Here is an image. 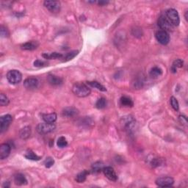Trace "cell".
<instances>
[{
    "label": "cell",
    "instance_id": "1",
    "mask_svg": "<svg viewBox=\"0 0 188 188\" xmlns=\"http://www.w3.org/2000/svg\"><path fill=\"white\" fill-rule=\"evenodd\" d=\"M72 92L78 97L84 98L90 95V89L85 83H76L72 87Z\"/></svg>",
    "mask_w": 188,
    "mask_h": 188
},
{
    "label": "cell",
    "instance_id": "2",
    "mask_svg": "<svg viewBox=\"0 0 188 188\" xmlns=\"http://www.w3.org/2000/svg\"><path fill=\"white\" fill-rule=\"evenodd\" d=\"M165 16L170 21V22L172 24L173 27H176L179 25L180 18L176 10L173 8L168 9L165 13Z\"/></svg>",
    "mask_w": 188,
    "mask_h": 188
},
{
    "label": "cell",
    "instance_id": "3",
    "mask_svg": "<svg viewBox=\"0 0 188 188\" xmlns=\"http://www.w3.org/2000/svg\"><path fill=\"white\" fill-rule=\"evenodd\" d=\"M7 79L10 84L16 85L21 83L22 79V74L18 70H10L7 74Z\"/></svg>",
    "mask_w": 188,
    "mask_h": 188
},
{
    "label": "cell",
    "instance_id": "4",
    "mask_svg": "<svg viewBox=\"0 0 188 188\" xmlns=\"http://www.w3.org/2000/svg\"><path fill=\"white\" fill-rule=\"evenodd\" d=\"M158 25L162 30L165 31V32H171V31L173 30L174 27L173 24L170 22V21L168 19L165 15H161L160 16L158 19Z\"/></svg>",
    "mask_w": 188,
    "mask_h": 188
},
{
    "label": "cell",
    "instance_id": "5",
    "mask_svg": "<svg viewBox=\"0 0 188 188\" xmlns=\"http://www.w3.org/2000/svg\"><path fill=\"white\" fill-rule=\"evenodd\" d=\"M56 128V126L54 123H39L36 127L38 132L40 134H47V133L52 132Z\"/></svg>",
    "mask_w": 188,
    "mask_h": 188
},
{
    "label": "cell",
    "instance_id": "6",
    "mask_svg": "<svg viewBox=\"0 0 188 188\" xmlns=\"http://www.w3.org/2000/svg\"><path fill=\"white\" fill-rule=\"evenodd\" d=\"M13 120V117L10 115L7 114L0 118V132L3 133L8 130Z\"/></svg>",
    "mask_w": 188,
    "mask_h": 188
},
{
    "label": "cell",
    "instance_id": "7",
    "mask_svg": "<svg viewBox=\"0 0 188 188\" xmlns=\"http://www.w3.org/2000/svg\"><path fill=\"white\" fill-rule=\"evenodd\" d=\"M174 183V179L171 176L160 177L156 180L157 185L161 187H171Z\"/></svg>",
    "mask_w": 188,
    "mask_h": 188
},
{
    "label": "cell",
    "instance_id": "8",
    "mask_svg": "<svg viewBox=\"0 0 188 188\" xmlns=\"http://www.w3.org/2000/svg\"><path fill=\"white\" fill-rule=\"evenodd\" d=\"M157 40L162 45H167L170 41V36L168 32H165L164 30H159L156 32Z\"/></svg>",
    "mask_w": 188,
    "mask_h": 188
},
{
    "label": "cell",
    "instance_id": "9",
    "mask_svg": "<svg viewBox=\"0 0 188 188\" xmlns=\"http://www.w3.org/2000/svg\"><path fill=\"white\" fill-rule=\"evenodd\" d=\"M39 85V81L37 78L28 77L24 81V86L27 90H35L38 88Z\"/></svg>",
    "mask_w": 188,
    "mask_h": 188
},
{
    "label": "cell",
    "instance_id": "10",
    "mask_svg": "<svg viewBox=\"0 0 188 188\" xmlns=\"http://www.w3.org/2000/svg\"><path fill=\"white\" fill-rule=\"evenodd\" d=\"M43 5L52 13H57L60 10V3L58 1H45Z\"/></svg>",
    "mask_w": 188,
    "mask_h": 188
},
{
    "label": "cell",
    "instance_id": "11",
    "mask_svg": "<svg viewBox=\"0 0 188 188\" xmlns=\"http://www.w3.org/2000/svg\"><path fill=\"white\" fill-rule=\"evenodd\" d=\"M102 172L104 173L105 176L110 181L116 182L118 179V176H117L116 171L110 166H106V167L104 168L103 170H102Z\"/></svg>",
    "mask_w": 188,
    "mask_h": 188
},
{
    "label": "cell",
    "instance_id": "12",
    "mask_svg": "<svg viewBox=\"0 0 188 188\" xmlns=\"http://www.w3.org/2000/svg\"><path fill=\"white\" fill-rule=\"evenodd\" d=\"M11 147L10 144L8 143H3L0 146V159L1 160H5L10 155Z\"/></svg>",
    "mask_w": 188,
    "mask_h": 188
},
{
    "label": "cell",
    "instance_id": "13",
    "mask_svg": "<svg viewBox=\"0 0 188 188\" xmlns=\"http://www.w3.org/2000/svg\"><path fill=\"white\" fill-rule=\"evenodd\" d=\"M78 113H79V110L75 107H65L63 109V112H62V115H63V116L67 117V118H72V117L77 116Z\"/></svg>",
    "mask_w": 188,
    "mask_h": 188
},
{
    "label": "cell",
    "instance_id": "14",
    "mask_svg": "<svg viewBox=\"0 0 188 188\" xmlns=\"http://www.w3.org/2000/svg\"><path fill=\"white\" fill-rule=\"evenodd\" d=\"M47 81H48V83L50 84L51 85H52V86H58V85H60L63 84V80L62 78L59 77V76L53 75V74H49V75L47 76Z\"/></svg>",
    "mask_w": 188,
    "mask_h": 188
},
{
    "label": "cell",
    "instance_id": "15",
    "mask_svg": "<svg viewBox=\"0 0 188 188\" xmlns=\"http://www.w3.org/2000/svg\"><path fill=\"white\" fill-rule=\"evenodd\" d=\"M39 46V43L36 41H28L27 43H24V44L21 46V48L23 50H27V51H32L36 49Z\"/></svg>",
    "mask_w": 188,
    "mask_h": 188
},
{
    "label": "cell",
    "instance_id": "16",
    "mask_svg": "<svg viewBox=\"0 0 188 188\" xmlns=\"http://www.w3.org/2000/svg\"><path fill=\"white\" fill-rule=\"evenodd\" d=\"M14 182L16 185L21 186L25 185L27 184V180L26 177L22 173H17L14 176Z\"/></svg>",
    "mask_w": 188,
    "mask_h": 188
},
{
    "label": "cell",
    "instance_id": "17",
    "mask_svg": "<svg viewBox=\"0 0 188 188\" xmlns=\"http://www.w3.org/2000/svg\"><path fill=\"white\" fill-rule=\"evenodd\" d=\"M41 116L46 123H54L56 121L57 118V114L54 112L49 113V114H42Z\"/></svg>",
    "mask_w": 188,
    "mask_h": 188
},
{
    "label": "cell",
    "instance_id": "18",
    "mask_svg": "<svg viewBox=\"0 0 188 188\" xmlns=\"http://www.w3.org/2000/svg\"><path fill=\"white\" fill-rule=\"evenodd\" d=\"M120 103L121 106L126 107H132L134 105V102H133L132 98L126 96H122L120 98Z\"/></svg>",
    "mask_w": 188,
    "mask_h": 188
},
{
    "label": "cell",
    "instance_id": "19",
    "mask_svg": "<svg viewBox=\"0 0 188 188\" xmlns=\"http://www.w3.org/2000/svg\"><path fill=\"white\" fill-rule=\"evenodd\" d=\"M31 135V128L30 127H25L21 129L19 132V136L21 139L27 140Z\"/></svg>",
    "mask_w": 188,
    "mask_h": 188
},
{
    "label": "cell",
    "instance_id": "20",
    "mask_svg": "<svg viewBox=\"0 0 188 188\" xmlns=\"http://www.w3.org/2000/svg\"><path fill=\"white\" fill-rule=\"evenodd\" d=\"M43 57L45 59L52 60V59H62L63 55L60 53L57 52H52V53H45V54H42Z\"/></svg>",
    "mask_w": 188,
    "mask_h": 188
},
{
    "label": "cell",
    "instance_id": "21",
    "mask_svg": "<svg viewBox=\"0 0 188 188\" xmlns=\"http://www.w3.org/2000/svg\"><path fill=\"white\" fill-rule=\"evenodd\" d=\"M87 84L89 85V86L95 87V88L98 89V90L103 91V92H105V91H107V89H106V87L104 86V85H102L101 83H98V82L89 81V82H87Z\"/></svg>",
    "mask_w": 188,
    "mask_h": 188
},
{
    "label": "cell",
    "instance_id": "22",
    "mask_svg": "<svg viewBox=\"0 0 188 188\" xmlns=\"http://www.w3.org/2000/svg\"><path fill=\"white\" fill-rule=\"evenodd\" d=\"M183 64H184V63L182 60H180V59L176 60L173 63L172 66H171V72L173 73V74H174V73H176L177 69L182 68V67L183 66Z\"/></svg>",
    "mask_w": 188,
    "mask_h": 188
},
{
    "label": "cell",
    "instance_id": "23",
    "mask_svg": "<svg viewBox=\"0 0 188 188\" xmlns=\"http://www.w3.org/2000/svg\"><path fill=\"white\" fill-rule=\"evenodd\" d=\"M89 174V171H87V170L82 171L81 173H79L76 177V181L78 183H83L86 180L87 175Z\"/></svg>",
    "mask_w": 188,
    "mask_h": 188
},
{
    "label": "cell",
    "instance_id": "24",
    "mask_svg": "<svg viewBox=\"0 0 188 188\" xmlns=\"http://www.w3.org/2000/svg\"><path fill=\"white\" fill-rule=\"evenodd\" d=\"M25 158H27V160H33V161H38V160H40L41 159V157L38 156L37 154H35L32 151L28 150L26 152V154H24Z\"/></svg>",
    "mask_w": 188,
    "mask_h": 188
},
{
    "label": "cell",
    "instance_id": "25",
    "mask_svg": "<svg viewBox=\"0 0 188 188\" xmlns=\"http://www.w3.org/2000/svg\"><path fill=\"white\" fill-rule=\"evenodd\" d=\"M104 168H105V165H104L103 162L98 161L93 164L92 171L94 173H100L102 171Z\"/></svg>",
    "mask_w": 188,
    "mask_h": 188
},
{
    "label": "cell",
    "instance_id": "26",
    "mask_svg": "<svg viewBox=\"0 0 188 188\" xmlns=\"http://www.w3.org/2000/svg\"><path fill=\"white\" fill-rule=\"evenodd\" d=\"M78 53H79L78 51H72V52L67 53V54H65V55H63V57H62L63 62H67L69 61V60H72L73 58H74L76 55H77Z\"/></svg>",
    "mask_w": 188,
    "mask_h": 188
},
{
    "label": "cell",
    "instance_id": "27",
    "mask_svg": "<svg viewBox=\"0 0 188 188\" xmlns=\"http://www.w3.org/2000/svg\"><path fill=\"white\" fill-rule=\"evenodd\" d=\"M162 74V69L157 66L152 68L150 71V76L152 78H157L158 76H161Z\"/></svg>",
    "mask_w": 188,
    "mask_h": 188
},
{
    "label": "cell",
    "instance_id": "28",
    "mask_svg": "<svg viewBox=\"0 0 188 188\" xmlns=\"http://www.w3.org/2000/svg\"><path fill=\"white\" fill-rule=\"evenodd\" d=\"M106 106H107V100H106V98L104 97L98 98V101H96V108H98L99 109H104Z\"/></svg>",
    "mask_w": 188,
    "mask_h": 188
},
{
    "label": "cell",
    "instance_id": "29",
    "mask_svg": "<svg viewBox=\"0 0 188 188\" xmlns=\"http://www.w3.org/2000/svg\"><path fill=\"white\" fill-rule=\"evenodd\" d=\"M57 144L58 147L64 148L67 146V145H68V141H67V140L65 139V138H64V137H60V138H58Z\"/></svg>",
    "mask_w": 188,
    "mask_h": 188
},
{
    "label": "cell",
    "instance_id": "30",
    "mask_svg": "<svg viewBox=\"0 0 188 188\" xmlns=\"http://www.w3.org/2000/svg\"><path fill=\"white\" fill-rule=\"evenodd\" d=\"M170 101H171V107H173L174 110L178 111L179 109V102L176 98L172 96V97L171 98V99H170Z\"/></svg>",
    "mask_w": 188,
    "mask_h": 188
},
{
    "label": "cell",
    "instance_id": "31",
    "mask_svg": "<svg viewBox=\"0 0 188 188\" xmlns=\"http://www.w3.org/2000/svg\"><path fill=\"white\" fill-rule=\"evenodd\" d=\"M9 104V99L4 94H0V105L5 107V106H8Z\"/></svg>",
    "mask_w": 188,
    "mask_h": 188
},
{
    "label": "cell",
    "instance_id": "32",
    "mask_svg": "<svg viewBox=\"0 0 188 188\" xmlns=\"http://www.w3.org/2000/svg\"><path fill=\"white\" fill-rule=\"evenodd\" d=\"M54 164V160H53V158L52 157H47L45 160L44 161V165L46 166V168H49L52 167Z\"/></svg>",
    "mask_w": 188,
    "mask_h": 188
},
{
    "label": "cell",
    "instance_id": "33",
    "mask_svg": "<svg viewBox=\"0 0 188 188\" xmlns=\"http://www.w3.org/2000/svg\"><path fill=\"white\" fill-rule=\"evenodd\" d=\"M0 33H1L2 37H3V38L8 37L9 35H10L8 29H7L6 27H5L4 26H2V25L1 28H0Z\"/></svg>",
    "mask_w": 188,
    "mask_h": 188
},
{
    "label": "cell",
    "instance_id": "34",
    "mask_svg": "<svg viewBox=\"0 0 188 188\" xmlns=\"http://www.w3.org/2000/svg\"><path fill=\"white\" fill-rule=\"evenodd\" d=\"M46 62L43 61L41 60H37L34 62V66L35 67H44L46 65H47Z\"/></svg>",
    "mask_w": 188,
    "mask_h": 188
},
{
    "label": "cell",
    "instance_id": "35",
    "mask_svg": "<svg viewBox=\"0 0 188 188\" xmlns=\"http://www.w3.org/2000/svg\"><path fill=\"white\" fill-rule=\"evenodd\" d=\"M150 164L153 167H157V166L160 165V164H161V160L158 158H154L153 160H151Z\"/></svg>",
    "mask_w": 188,
    "mask_h": 188
},
{
    "label": "cell",
    "instance_id": "36",
    "mask_svg": "<svg viewBox=\"0 0 188 188\" xmlns=\"http://www.w3.org/2000/svg\"><path fill=\"white\" fill-rule=\"evenodd\" d=\"M134 83V87H136V88H140V87H142V86H143V80H142V79H135V81Z\"/></svg>",
    "mask_w": 188,
    "mask_h": 188
},
{
    "label": "cell",
    "instance_id": "37",
    "mask_svg": "<svg viewBox=\"0 0 188 188\" xmlns=\"http://www.w3.org/2000/svg\"><path fill=\"white\" fill-rule=\"evenodd\" d=\"M132 31H133V32H134V31H135V32H132V34L134 35L135 36H136V37L138 35L142 36V30H140V29L135 28V30H133Z\"/></svg>",
    "mask_w": 188,
    "mask_h": 188
},
{
    "label": "cell",
    "instance_id": "38",
    "mask_svg": "<svg viewBox=\"0 0 188 188\" xmlns=\"http://www.w3.org/2000/svg\"><path fill=\"white\" fill-rule=\"evenodd\" d=\"M179 120L180 122L182 123V124H184V125H187V118H186L185 116H179Z\"/></svg>",
    "mask_w": 188,
    "mask_h": 188
},
{
    "label": "cell",
    "instance_id": "39",
    "mask_svg": "<svg viewBox=\"0 0 188 188\" xmlns=\"http://www.w3.org/2000/svg\"><path fill=\"white\" fill-rule=\"evenodd\" d=\"M97 2V4L98 5H100V6H104V5H107L109 3L108 1H98V2Z\"/></svg>",
    "mask_w": 188,
    "mask_h": 188
},
{
    "label": "cell",
    "instance_id": "40",
    "mask_svg": "<svg viewBox=\"0 0 188 188\" xmlns=\"http://www.w3.org/2000/svg\"><path fill=\"white\" fill-rule=\"evenodd\" d=\"M10 182H4V184H3L2 187H3L8 188V187H10Z\"/></svg>",
    "mask_w": 188,
    "mask_h": 188
}]
</instances>
